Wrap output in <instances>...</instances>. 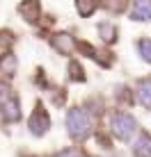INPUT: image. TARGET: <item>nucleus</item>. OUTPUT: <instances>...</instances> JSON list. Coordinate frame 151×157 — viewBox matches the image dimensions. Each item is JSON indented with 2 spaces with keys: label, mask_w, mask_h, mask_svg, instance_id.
Returning a JSON list of instances; mask_svg holds the SVG:
<instances>
[{
  "label": "nucleus",
  "mask_w": 151,
  "mask_h": 157,
  "mask_svg": "<svg viewBox=\"0 0 151 157\" xmlns=\"http://www.w3.org/2000/svg\"><path fill=\"white\" fill-rule=\"evenodd\" d=\"M55 157H83V155H80V153H78L76 148H73V150L69 148V150H62V153H57Z\"/></svg>",
  "instance_id": "obj_16"
},
{
  "label": "nucleus",
  "mask_w": 151,
  "mask_h": 157,
  "mask_svg": "<svg viewBox=\"0 0 151 157\" xmlns=\"http://www.w3.org/2000/svg\"><path fill=\"white\" fill-rule=\"evenodd\" d=\"M137 98L144 107L151 109V80H142V82L137 84Z\"/></svg>",
  "instance_id": "obj_10"
},
{
  "label": "nucleus",
  "mask_w": 151,
  "mask_h": 157,
  "mask_svg": "<svg viewBox=\"0 0 151 157\" xmlns=\"http://www.w3.org/2000/svg\"><path fill=\"white\" fill-rule=\"evenodd\" d=\"M99 34L103 36V41H115L117 39V28L112 23H99Z\"/></svg>",
  "instance_id": "obj_11"
},
{
  "label": "nucleus",
  "mask_w": 151,
  "mask_h": 157,
  "mask_svg": "<svg viewBox=\"0 0 151 157\" xmlns=\"http://www.w3.org/2000/svg\"><path fill=\"white\" fill-rule=\"evenodd\" d=\"M76 9H78L83 16H89V14L96 9V5H94V2H89V5H87V2H76Z\"/></svg>",
  "instance_id": "obj_14"
},
{
  "label": "nucleus",
  "mask_w": 151,
  "mask_h": 157,
  "mask_svg": "<svg viewBox=\"0 0 151 157\" xmlns=\"http://www.w3.org/2000/svg\"><path fill=\"white\" fill-rule=\"evenodd\" d=\"M48 128H51V116H48V112L44 109V105L37 102L35 112H32V116H30V132L35 134V137H41V134L48 132Z\"/></svg>",
  "instance_id": "obj_3"
},
{
  "label": "nucleus",
  "mask_w": 151,
  "mask_h": 157,
  "mask_svg": "<svg viewBox=\"0 0 151 157\" xmlns=\"http://www.w3.org/2000/svg\"><path fill=\"white\" fill-rule=\"evenodd\" d=\"M18 14L23 16L28 23H35L37 16H39V5L37 2H23V5H18Z\"/></svg>",
  "instance_id": "obj_9"
},
{
  "label": "nucleus",
  "mask_w": 151,
  "mask_h": 157,
  "mask_svg": "<svg viewBox=\"0 0 151 157\" xmlns=\"http://www.w3.org/2000/svg\"><path fill=\"white\" fill-rule=\"evenodd\" d=\"M51 46L55 48L60 55H71L73 39L67 34V32H60V34H53V36H51Z\"/></svg>",
  "instance_id": "obj_4"
},
{
  "label": "nucleus",
  "mask_w": 151,
  "mask_h": 157,
  "mask_svg": "<svg viewBox=\"0 0 151 157\" xmlns=\"http://www.w3.org/2000/svg\"><path fill=\"white\" fill-rule=\"evenodd\" d=\"M16 68H18V59H16L14 52H5L0 57V73L5 78H14L16 75Z\"/></svg>",
  "instance_id": "obj_6"
},
{
  "label": "nucleus",
  "mask_w": 151,
  "mask_h": 157,
  "mask_svg": "<svg viewBox=\"0 0 151 157\" xmlns=\"http://www.w3.org/2000/svg\"><path fill=\"white\" fill-rule=\"evenodd\" d=\"M9 98H12V94H9V86L5 84V82H0V107H2Z\"/></svg>",
  "instance_id": "obj_15"
},
{
  "label": "nucleus",
  "mask_w": 151,
  "mask_h": 157,
  "mask_svg": "<svg viewBox=\"0 0 151 157\" xmlns=\"http://www.w3.org/2000/svg\"><path fill=\"white\" fill-rule=\"evenodd\" d=\"M133 21H151V2L149 0H137L133 5V12H131Z\"/></svg>",
  "instance_id": "obj_8"
},
{
  "label": "nucleus",
  "mask_w": 151,
  "mask_h": 157,
  "mask_svg": "<svg viewBox=\"0 0 151 157\" xmlns=\"http://www.w3.org/2000/svg\"><path fill=\"white\" fill-rule=\"evenodd\" d=\"M133 153L137 157H151V134L142 132L133 144Z\"/></svg>",
  "instance_id": "obj_7"
},
{
  "label": "nucleus",
  "mask_w": 151,
  "mask_h": 157,
  "mask_svg": "<svg viewBox=\"0 0 151 157\" xmlns=\"http://www.w3.org/2000/svg\"><path fill=\"white\" fill-rule=\"evenodd\" d=\"M135 130H137V123H135V118H133L131 114H126V112H117V114L112 116V132H115L117 139L126 141V139L133 137Z\"/></svg>",
  "instance_id": "obj_2"
},
{
  "label": "nucleus",
  "mask_w": 151,
  "mask_h": 157,
  "mask_svg": "<svg viewBox=\"0 0 151 157\" xmlns=\"http://www.w3.org/2000/svg\"><path fill=\"white\" fill-rule=\"evenodd\" d=\"M18 107H21L18 105V98H14V96H12V98L0 107V114H2V118L7 123H14V121H18V118H21V109H18Z\"/></svg>",
  "instance_id": "obj_5"
},
{
  "label": "nucleus",
  "mask_w": 151,
  "mask_h": 157,
  "mask_svg": "<svg viewBox=\"0 0 151 157\" xmlns=\"http://www.w3.org/2000/svg\"><path fill=\"white\" fill-rule=\"evenodd\" d=\"M67 130H69V134H71L76 141H80V139L87 137L89 130H92V118L87 116V112L80 109V107L69 109L67 112Z\"/></svg>",
  "instance_id": "obj_1"
},
{
  "label": "nucleus",
  "mask_w": 151,
  "mask_h": 157,
  "mask_svg": "<svg viewBox=\"0 0 151 157\" xmlns=\"http://www.w3.org/2000/svg\"><path fill=\"white\" fill-rule=\"evenodd\" d=\"M137 50H140V55H142L144 62L151 64V39H140L137 41Z\"/></svg>",
  "instance_id": "obj_12"
},
{
  "label": "nucleus",
  "mask_w": 151,
  "mask_h": 157,
  "mask_svg": "<svg viewBox=\"0 0 151 157\" xmlns=\"http://www.w3.org/2000/svg\"><path fill=\"white\" fill-rule=\"evenodd\" d=\"M73 71V75H71V80H76V82H83L85 80V75H83V66H80L78 62H71L69 64V73Z\"/></svg>",
  "instance_id": "obj_13"
}]
</instances>
